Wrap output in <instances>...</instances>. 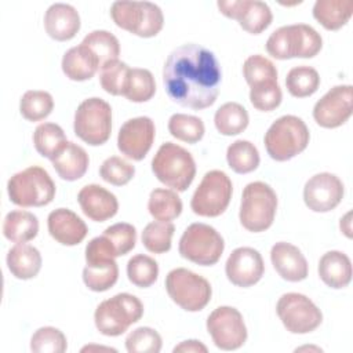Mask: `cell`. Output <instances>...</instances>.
I'll return each mask as SVG.
<instances>
[{
    "instance_id": "cell-1",
    "label": "cell",
    "mask_w": 353,
    "mask_h": 353,
    "mask_svg": "<svg viewBox=\"0 0 353 353\" xmlns=\"http://www.w3.org/2000/svg\"><path fill=\"white\" fill-rule=\"evenodd\" d=\"M221 80L222 72L214 52L194 43L172 50L163 68L167 95L194 110L210 108L216 101Z\"/></svg>"
},
{
    "instance_id": "cell-2",
    "label": "cell",
    "mask_w": 353,
    "mask_h": 353,
    "mask_svg": "<svg viewBox=\"0 0 353 353\" xmlns=\"http://www.w3.org/2000/svg\"><path fill=\"white\" fill-rule=\"evenodd\" d=\"M321 47L323 39L320 33L306 23L281 26L266 41V51L276 59L313 58L320 52Z\"/></svg>"
},
{
    "instance_id": "cell-3",
    "label": "cell",
    "mask_w": 353,
    "mask_h": 353,
    "mask_svg": "<svg viewBox=\"0 0 353 353\" xmlns=\"http://www.w3.org/2000/svg\"><path fill=\"white\" fill-rule=\"evenodd\" d=\"M310 134L305 121L294 114L279 117L268 128L263 142L268 154L276 161H287L301 152L309 143Z\"/></svg>"
},
{
    "instance_id": "cell-4",
    "label": "cell",
    "mask_w": 353,
    "mask_h": 353,
    "mask_svg": "<svg viewBox=\"0 0 353 353\" xmlns=\"http://www.w3.org/2000/svg\"><path fill=\"white\" fill-rule=\"evenodd\" d=\"M152 171L165 186L176 192H185L194 179L196 163L185 148L165 142L159 148L152 160Z\"/></svg>"
},
{
    "instance_id": "cell-5",
    "label": "cell",
    "mask_w": 353,
    "mask_h": 353,
    "mask_svg": "<svg viewBox=\"0 0 353 353\" xmlns=\"http://www.w3.org/2000/svg\"><path fill=\"white\" fill-rule=\"evenodd\" d=\"M7 192L19 207H43L54 200L55 183L44 168L30 165L8 179Z\"/></svg>"
},
{
    "instance_id": "cell-6",
    "label": "cell",
    "mask_w": 353,
    "mask_h": 353,
    "mask_svg": "<svg viewBox=\"0 0 353 353\" xmlns=\"http://www.w3.org/2000/svg\"><path fill=\"white\" fill-rule=\"evenodd\" d=\"M143 314L142 302L132 294L121 292L102 301L94 313L97 330L106 336H119Z\"/></svg>"
},
{
    "instance_id": "cell-7",
    "label": "cell",
    "mask_w": 353,
    "mask_h": 353,
    "mask_svg": "<svg viewBox=\"0 0 353 353\" xmlns=\"http://www.w3.org/2000/svg\"><path fill=\"white\" fill-rule=\"evenodd\" d=\"M276 210L277 196L268 183L255 181L244 188L239 212L243 228L254 233L269 229L274 221Z\"/></svg>"
},
{
    "instance_id": "cell-8",
    "label": "cell",
    "mask_w": 353,
    "mask_h": 353,
    "mask_svg": "<svg viewBox=\"0 0 353 353\" xmlns=\"http://www.w3.org/2000/svg\"><path fill=\"white\" fill-rule=\"evenodd\" d=\"M110 15L119 28L139 37L156 36L164 23L161 8L152 1H114Z\"/></svg>"
},
{
    "instance_id": "cell-9",
    "label": "cell",
    "mask_w": 353,
    "mask_h": 353,
    "mask_svg": "<svg viewBox=\"0 0 353 353\" xmlns=\"http://www.w3.org/2000/svg\"><path fill=\"white\" fill-rule=\"evenodd\" d=\"M178 248L182 258L201 266H211L222 256L225 243L216 229L207 223L196 222L185 229Z\"/></svg>"
},
{
    "instance_id": "cell-10",
    "label": "cell",
    "mask_w": 353,
    "mask_h": 353,
    "mask_svg": "<svg viewBox=\"0 0 353 353\" xmlns=\"http://www.w3.org/2000/svg\"><path fill=\"white\" fill-rule=\"evenodd\" d=\"M165 290L172 302L186 312L203 310L212 295L208 280L185 268H176L168 272Z\"/></svg>"
},
{
    "instance_id": "cell-11",
    "label": "cell",
    "mask_w": 353,
    "mask_h": 353,
    "mask_svg": "<svg viewBox=\"0 0 353 353\" xmlns=\"http://www.w3.org/2000/svg\"><path fill=\"white\" fill-rule=\"evenodd\" d=\"M74 134L91 146L105 143L112 132V108L102 98L84 99L74 112Z\"/></svg>"
},
{
    "instance_id": "cell-12",
    "label": "cell",
    "mask_w": 353,
    "mask_h": 353,
    "mask_svg": "<svg viewBox=\"0 0 353 353\" xmlns=\"http://www.w3.org/2000/svg\"><path fill=\"white\" fill-rule=\"evenodd\" d=\"M233 185L230 178L221 170L205 172L193 193L190 208L200 216H219L229 205Z\"/></svg>"
},
{
    "instance_id": "cell-13",
    "label": "cell",
    "mask_w": 353,
    "mask_h": 353,
    "mask_svg": "<svg viewBox=\"0 0 353 353\" xmlns=\"http://www.w3.org/2000/svg\"><path fill=\"white\" fill-rule=\"evenodd\" d=\"M277 316L291 334H307L323 321L321 310L312 299L299 292L283 294L276 305Z\"/></svg>"
},
{
    "instance_id": "cell-14",
    "label": "cell",
    "mask_w": 353,
    "mask_h": 353,
    "mask_svg": "<svg viewBox=\"0 0 353 353\" xmlns=\"http://www.w3.org/2000/svg\"><path fill=\"white\" fill-rule=\"evenodd\" d=\"M207 331L221 350H236L247 341V327L241 313L232 306H219L207 317Z\"/></svg>"
},
{
    "instance_id": "cell-15",
    "label": "cell",
    "mask_w": 353,
    "mask_h": 353,
    "mask_svg": "<svg viewBox=\"0 0 353 353\" xmlns=\"http://www.w3.org/2000/svg\"><path fill=\"white\" fill-rule=\"evenodd\" d=\"M353 112V87L342 84L332 87L313 108V117L320 127L336 128L347 121Z\"/></svg>"
},
{
    "instance_id": "cell-16",
    "label": "cell",
    "mask_w": 353,
    "mask_h": 353,
    "mask_svg": "<svg viewBox=\"0 0 353 353\" xmlns=\"http://www.w3.org/2000/svg\"><path fill=\"white\" fill-rule=\"evenodd\" d=\"M156 135L154 123L148 116L127 120L119 130L117 148L131 160H142L150 150Z\"/></svg>"
},
{
    "instance_id": "cell-17",
    "label": "cell",
    "mask_w": 353,
    "mask_h": 353,
    "mask_svg": "<svg viewBox=\"0 0 353 353\" xmlns=\"http://www.w3.org/2000/svg\"><path fill=\"white\" fill-rule=\"evenodd\" d=\"M216 6L225 17L239 21L240 26L251 34L262 33L273 19L270 7L261 0H219Z\"/></svg>"
},
{
    "instance_id": "cell-18",
    "label": "cell",
    "mask_w": 353,
    "mask_h": 353,
    "mask_svg": "<svg viewBox=\"0 0 353 353\" xmlns=\"http://www.w3.org/2000/svg\"><path fill=\"white\" fill-rule=\"evenodd\" d=\"M343 193V183L335 174L320 172L306 181L303 200L309 210L328 212L341 203Z\"/></svg>"
},
{
    "instance_id": "cell-19",
    "label": "cell",
    "mask_w": 353,
    "mask_h": 353,
    "mask_svg": "<svg viewBox=\"0 0 353 353\" xmlns=\"http://www.w3.org/2000/svg\"><path fill=\"white\" fill-rule=\"evenodd\" d=\"M225 272L228 280L237 287H251L256 284L265 272L263 259L255 248L239 247L229 255Z\"/></svg>"
},
{
    "instance_id": "cell-20",
    "label": "cell",
    "mask_w": 353,
    "mask_h": 353,
    "mask_svg": "<svg viewBox=\"0 0 353 353\" xmlns=\"http://www.w3.org/2000/svg\"><path fill=\"white\" fill-rule=\"evenodd\" d=\"M77 201L84 215L95 222H103L114 216L119 210L116 196L97 183L83 186L77 194Z\"/></svg>"
},
{
    "instance_id": "cell-21",
    "label": "cell",
    "mask_w": 353,
    "mask_h": 353,
    "mask_svg": "<svg viewBox=\"0 0 353 353\" xmlns=\"http://www.w3.org/2000/svg\"><path fill=\"white\" fill-rule=\"evenodd\" d=\"M47 228L54 240L62 245H76L88 233L85 222L72 210L57 208L48 214Z\"/></svg>"
},
{
    "instance_id": "cell-22",
    "label": "cell",
    "mask_w": 353,
    "mask_h": 353,
    "mask_svg": "<svg viewBox=\"0 0 353 353\" xmlns=\"http://www.w3.org/2000/svg\"><path fill=\"white\" fill-rule=\"evenodd\" d=\"M270 261L276 272L287 281L296 283L307 277V261L301 250L291 243H276L270 250Z\"/></svg>"
},
{
    "instance_id": "cell-23",
    "label": "cell",
    "mask_w": 353,
    "mask_h": 353,
    "mask_svg": "<svg viewBox=\"0 0 353 353\" xmlns=\"http://www.w3.org/2000/svg\"><path fill=\"white\" fill-rule=\"evenodd\" d=\"M44 28L54 40H70L80 29V15L70 4L54 3L46 11Z\"/></svg>"
},
{
    "instance_id": "cell-24",
    "label": "cell",
    "mask_w": 353,
    "mask_h": 353,
    "mask_svg": "<svg viewBox=\"0 0 353 353\" xmlns=\"http://www.w3.org/2000/svg\"><path fill=\"white\" fill-rule=\"evenodd\" d=\"M61 65L66 77L74 81L88 80L101 69L95 54L83 43L69 48L63 54Z\"/></svg>"
},
{
    "instance_id": "cell-25",
    "label": "cell",
    "mask_w": 353,
    "mask_h": 353,
    "mask_svg": "<svg viewBox=\"0 0 353 353\" xmlns=\"http://www.w3.org/2000/svg\"><path fill=\"white\" fill-rule=\"evenodd\" d=\"M57 174L65 181L80 179L90 164L87 152L74 142H68L51 160Z\"/></svg>"
},
{
    "instance_id": "cell-26",
    "label": "cell",
    "mask_w": 353,
    "mask_h": 353,
    "mask_svg": "<svg viewBox=\"0 0 353 353\" xmlns=\"http://www.w3.org/2000/svg\"><path fill=\"white\" fill-rule=\"evenodd\" d=\"M319 276L324 284L339 290L352 280V262L341 251H328L319 261Z\"/></svg>"
},
{
    "instance_id": "cell-27",
    "label": "cell",
    "mask_w": 353,
    "mask_h": 353,
    "mask_svg": "<svg viewBox=\"0 0 353 353\" xmlns=\"http://www.w3.org/2000/svg\"><path fill=\"white\" fill-rule=\"evenodd\" d=\"M7 266L14 277L29 280L41 269V254L30 244H15L7 254Z\"/></svg>"
},
{
    "instance_id": "cell-28",
    "label": "cell",
    "mask_w": 353,
    "mask_h": 353,
    "mask_svg": "<svg viewBox=\"0 0 353 353\" xmlns=\"http://www.w3.org/2000/svg\"><path fill=\"white\" fill-rule=\"evenodd\" d=\"M39 233L37 216L29 211H10L3 222V234L12 243H28Z\"/></svg>"
},
{
    "instance_id": "cell-29",
    "label": "cell",
    "mask_w": 353,
    "mask_h": 353,
    "mask_svg": "<svg viewBox=\"0 0 353 353\" xmlns=\"http://www.w3.org/2000/svg\"><path fill=\"white\" fill-rule=\"evenodd\" d=\"M352 14V0H317L313 6V17L327 30H336L342 28L350 19Z\"/></svg>"
},
{
    "instance_id": "cell-30",
    "label": "cell",
    "mask_w": 353,
    "mask_h": 353,
    "mask_svg": "<svg viewBox=\"0 0 353 353\" xmlns=\"http://www.w3.org/2000/svg\"><path fill=\"white\" fill-rule=\"evenodd\" d=\"M250 117L247 109L237 102H226L219 106L214 116L216 130L226 137L243 132L248 125Z\"/></svg>"
},
{
    "instance_id": "cell-31",
    "label": "cell",
    "mask_w": 353,
    "mask_h": 353,
    "mask_svg": "<svg viewBox=\"0 0 353 353\" xmlns=\"http://www.w3.org/2000/svg\"><path fill=\"white\" fill-rule=\"evenodd\" d=\"M149 214L160 222H171L182 212V200L171 189H154L148 201Z\"/></svg>"
},
{
    "instance_id": "cell-32",
    "label": "cell",
    "mask_w": 353,
    "mask_h": 353,
    "mask_svg": "<svg viewBox=\"0 0 353 353\" xmlns=\"http://www.w3.org/2000/svg\"><path fill=\"white\" fill-rule=\"evenodd\" d=\"M68 143L61 125L55 123H41L33 132V145L39 154L52 160L55 154Z\"/></svg>"
},
{
    "instance_id": "cell-33",
    "label": "cell",
    "mask_w": 353,
    "mask_h": 353,
    "mask_svg": "<svg viewBox=\"0 0 353 353\" xmlns=\"http://www.w3.org/2000/svg\"><path fill=\"white\" fill-rule=\"evenodd\" d=\"M119 279V266L114 259L105 262L87 263L83 269L84 284L95 292L108 291Z\"/></svg>"
},
{
    "instance_id": "cell-34",
    "label": "cell",
    "mask_w": 353,
    "mask_h": 353,
    "mask_svg": "<svg viewBox=\"0 0 353 353\" xmlns=\"http://www.w3.org/2000/svg\"><path fill=\"white\" fill-rule=\"evenodd\" d=\"M229 167L237 174H248L259 165V152L254 143L244 139H237L229 145L226 150Z\"/></svg>"
},
{
    "instance_id": "cell-35",
    "label": "cell",
    "mask_w": 353,
    "mask_h": 353,
    "mask_svg": "<svg viewBox=\"0 0 353 353\" xmlns=\"http://www.w3.org/2000/svg\"><path fill=\"white\" fill-rule=\"evenodd\" d=\"M285 85L288 92L295 98L310 97L320 85V76L312 66H295L287 73Z\"/></svg>"
},
{
    "instance_id": "cell-36",
    "label": "cell",
    "mask_w": 353,
    "mask_h": 353,
    "mask_svg": "<svg viewBox=\"0 0 353 353\" xmlns=\"http://www.w3.org/2000/svg\"><path fill=\"white\" fill-rule=\"evenodd\" d=\"M98 58L101 68L108 62L119 59L120 43L117 37L108 30H92L81 41Z\"/></svg>"
},
{
    "instance_id": "cell-37",
    "label": "cell",
    "mask_w": 353,
    "mask_h": 353,
    "mask_svg": "<svg viewBox=\"0 0 353 353\" xmlns=\"http://www.w3.org/2000/svg\"><path fill=\"white\" fill-rule=\"evenodd\" d=\"M156 92V83L154 77L150 70L142 68H132L130 69L124 97L131 102H146L149 101Z\"/></svg>"
},
{
    "instance_id": "cell-38",
    "label": "cell",
    "mask_w": 353,
    "mask_h": 353,
    "mask_svg": "<svg viewBox=\"0 0 353 353\" xmlns=\"http://www.w3.org/2000/svg\"><path fill=\"white\" fill-rule=\"evenodd\" d=\"M54 109L52 95L43 90H29L19 101V112L29 121L46 119Z\"/></svg>"
},
{
    "instance_id": "cell-39",
    "label": "cell",
    "mask_w": 353,
    "mask_h": 353,
    "mask_svg": "<svg viewBox=\"0 0 353 353\" xmlns=\"http://www.w3.org/2000/svg\"><path fill=\"white\" fill-rule=\"evenodd\" d=\"M168 131L174 138L179 141L196 143L204 135V123L196 116L175 113L168 120Z\"/></svg>"
},
{
    "instance_id": "cell-40",
    "label": "cell",
    "mask_w": 353,
    "mask_h": 353,
    "mask_svg": "<svg viewBox=\"0 0 353 353\" xmlns=\"http://www.w3.org/2000/svg\"><path fill=\"white\" fill-rule=\"evenodd\" d=\"M174 232L175 226L171 222H150L142 232V244L149 252H167L171 248V239Z\"/></svg>"
},
{
    "instance_id": "cell-41",
    "label": "cell",
    "mask_w": 353,
    "mask_h": 353,
    "mask_svg": "<svg viewBox=\"0 0 353 353\" xmlns=\"http://www.w3.org/2000/svg\"><path fill=\"white\" fill-rule=\"evenodd\" d=\"M127 276L134 285L148 288L157 280L159 265L153 258L145 254H137L127 263Z\"/></svg>"
},
{
    "instance_id": "cell-42",
    "label": "cell",
    "mask_w": 353,
    "mask_h": 353,
    "mask_svg": "<svg viewBox=\"0 0 353 353\" xmlns=\"http://www.w3.org/2000/svg\"><path fill=\"white\" fill-rule=\"evenodd\" d=\"M243 74L250 87L266 83L277 81V69L270 59L261 54L250 55L243 63Z\"/></svg>"
},
{
    "instance_id": "cell-43",
    "label": "cell",
    "mask_w": 353,
    "mask_h": 353,
    "mask_svg": "<svg viewBox=\"0 0 353 353\" xmlns=\"http://www.w3.org/2000/svg\"><path fill=\"white\" fill-rule=\"evenodd\" d=\"M66 349V336L55 327H41L30 338V350L34 353H63Z\"/></svg>"
},
{
    "instance_id": "cell-44",
    "label": "cell",
    "mask_w": 353,
    "mask_h": 353,
    "mask_svg": "<svg viewBox=\"0 0 353 353\" xmlns=\"http://www.w3.org/2000/svg\"><path fill=\"white\" fill-rule=\"evenodd\" d=\"M130 69L131 68L125 62H121L119 59L108 62L101 68V73H99L101 87L108 94L123 95Z\"/></svg>"
},
{
    "instance_id": "cell-45",
    "label": "cell",
    "mask_w": 353,
    "mask_h": 353,
    "mask_svg": "<svg viewBox=\"0 0 353 353\" xmlns=\"http://www.w3.org/2000/svg\"><path fill=\"white\" fill-rule=\"evenodd\" d=\"M161 336L150 327H138L125 338L128 353H159L161 350Z\"/></svg>"
},
{
    "instance_id": "cell-46",
    "label": "cell",
    "mask_w": 353,
    "mask_h": 353,
    "mask_svg": "<svg viewBox=\"0 0 353 353\" xmlns=\"http://www.w3.org/2000/svg\"><path fill=\"white\" fill-rule=\"evenodd\" d=\"M99 175L110 185L123 186L135 175V167L119 156H110L101 164Z\"/></svg>"
},
{
    "instance_id": "cell-47",
    "label": "cell",
    "mask_w": 353,
    "mask_h": 353,
    "mask_svg": "<svg viewBox=\"0 0 353 353\" xmlns=\"http://www.w3.org/2000/svg\"><path fill=\"white\" fill-rule=\"evenodd\" d=\"M281 88L277 81H266L252 85L250 90V101L252 106L262 112L274 110L281 103Z\"/></svg>"
},
{
    "instance_id": "cell-48",
    "label": "cell",
    "mask_w": 353,
    "mask_h": 353,
    "mask_svg": "<svg viewBox=\"0 0 353 353\" xmlns=\"http://www.w3.org/2000/svg\"><path fill=\"white\" fill-rule=\"evenodd\" d=\"M102 234H105L110 240L117 256L128 254L137 243V230L131 223L127 222L110 225L103 230Z\"/></svg>"
},
{
    "instance_id": "cell-49",
    "label": "cell",
    "mask_w": 353,
    "mask_h": 353,
    "mask_svg": "<svg viewBox=\"0 0 353 353\" xmlns=\"http://www.w3.org/2000/svg\"><path fill=\"white\" fill-rule=\"evenodd\" d=\"M172 352L174 353H176V352H182V353H200V352H203V353H207L208 349L200 341L189 339V341H183L179 345H176L172 349Z\"/></svg>"
},
{
    "instance_id": "cell-50",
    "label": "cell",
    "mask_w": 353,
    "mask_h": 353,
    "mask_svg": "<svg viewBox=\"0 0 353 353\" xmlns=\"http://www.w3.org/2000/svg\"><path fill=\"white\" fill-rule=\"evenodd\" d=\"M350 216H352V212H347L343 218H341V222H339V228L347 236V237H352V228H350Z\"/></svg>"
},
{
    "instance_id": "cell-51",
    "label": "cell",
    "mask_w": 353,
    "mask_h": 353,
    "mask_svg": "<svg viewBox=\"0 0 353 353\" xmlns=\"http://www.w3.org/2000/svg\"><path fill=\"white\" fill-rule=\"evenodd\" d=\"M109 350V352H116V349H113V347H106V346H97V345H90V346H84L83 349H81V352H90V350Z\"/></svg>"
},
{
    "instance_id": "cell-52",
    "label": "cell",
    "mask_w": 353,
    "mask_h": 353,
    "mask_svg": "<svg viewBox=\"0 0 353 353\" xmlns=\"http://www.w3.org/2000/svg\"><path fill=\"white\" fill-rule=\"evenodd\" d=\"M302 350H314V352H321V349H320V347H316V346H302V347L295 349V352H302Z\"/></svg>"
}]
</instances>
